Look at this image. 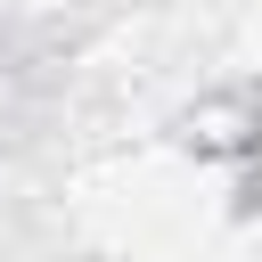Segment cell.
<instances>
[{
  "instance_id": "obj_1",
  "label": "cell",
  "mask_w": 262,
  "mask_h": 262,
  "mask_svg": "<svg viewBox=\"0 0 262 262\" xmlns=\"http://www.w3.org/2000/svg\"><path fill=\"white\" fill-rule=\"evenodd\" d=\"M237 180H246V205H262V131H254V147L237 156Z\"/></svg>"
}]
</instances>
